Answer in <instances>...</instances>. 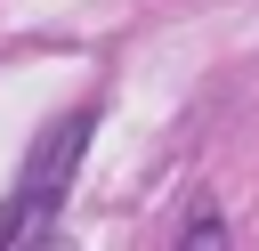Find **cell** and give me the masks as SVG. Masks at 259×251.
Returning <instances> with one entry per match:
<instances>
[{
  "label": "cell",
  "mask_w": 259,
  "mask_h": 251,
  "mask_svg": "<svg viewBox=\"0 0 259 251\" xmlns=\"http://www.w3.org/2000/svg\"><path fill=\"white\" fill-rule=\"evenodd\" d=\"M81 146H89V113H65L40 130V146L24 154V178L16 194L0 202V243H49L57 219H65V186L81 170Z\"/></svg>",
  "instance_id": "1"
}]
</instances>
